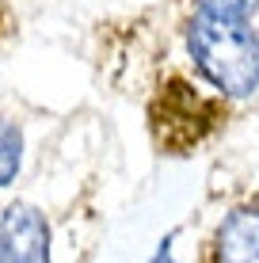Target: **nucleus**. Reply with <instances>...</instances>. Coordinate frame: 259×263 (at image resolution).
Instances as JSON below:
<instances>
[{"label":"nucleus","instance_id":"1","mask_svg":"<svg viewBox=\"0 0 259 263\" xmlns=\"http://www.w3.org/2000/svg\"><path fill=\"white\" fill-rule=\"evenodd\" d=\"M194 263H259V195H240L213 217Z\"/></svg>","mask_w":259,"mask_h":263},{"label":"nucleus","instance_id":"3","mask_svg":"<svg viewBox=\"0 0 259 263\" xmlns=\"http://www.w3.org/2000/svg\"><path fill=\"white\" fill-rule=\"evenodd\" d=\"M23 130L15 119H0V191L19 179V168H23Z\"/></svg>","mask_w":259,"mask_h":263},{"label":"nucleus","instance_id":"2","mask_svg":"<svg viewBox=\"0 0 259 263\" xmlns=\"http://www.w3.org/2000/svg\"><path fill=\"white\" fill-rule=\"evenodd\" d=\"M50 221L34 202H8L0 210V248L15 263H50Z\"/></svg>","mask_w":259,"mask_h":263},{"label":"nucleus","instance_id":"5","mask_svg":"<svg viewBox=\"0 0 259 263\" xmlns=\"http://www.w3.org/2000/svg\"><path fill=\"white\" fill-rule=\"evenodd\" d=\"M0 263H15V259H12V256H8V252H4V248H0Z\"/></svg>","mask_w":259,"mask_h":263},{"label":"nucleus","instance_id":"4","mask_svg":"<svg viewBox=\"0 0 259 263\" xmlns=\"http://www.w3.org/2000/svg\"><path fill=\"white\" fill-rule=\"evenodd\" d=\"M187 4L206 15H225V20H252L259 12V0H187Z\"/></svg>","mask_w":259,"mask_h":263}]
</instances>
